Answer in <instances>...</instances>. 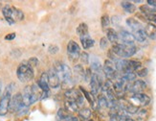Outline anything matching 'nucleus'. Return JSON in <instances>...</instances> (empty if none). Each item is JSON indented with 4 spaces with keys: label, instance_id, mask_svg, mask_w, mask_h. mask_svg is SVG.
Instances as JSON below:
<instances>
[{
    "label": "nucleus",
    "instance_id": "cd10ccee",
    "mask_svg": "<svg viewBox=\"0 0 156 121\" xmlns=\"http://www.w3.org/2000/svg\"><path fill=\"white\" fill-rule=\"evenodd\" d=\"M98 106L100 109H106L107 107H109L108 101H107L106 97L103 95H100L98 98Z\"/></svg>",
    "mask_w": 156,
    "mask_h": 121
},
{
    "label": "nucleus",
    "instance_id": "473e14b6",
    "mask_svg": "<svg viewBox=\"0 0 156 121\" xmlns=\"http://www.w3.org/2000/svg\"><path fill=\"white\" fill-rule=\"evenodd\" d=\"M139 111V108L137 107V106H134V105H132L131 103H129L128 105H127V107H126V113H130V114H135V113H137V112Z\"/></svg>",
    "mask_w": 156,
    "mask_h": 121
},
{
    "label": "nucleus",
    "instance_id": "f8f14e48",
    "mask_svg": "<svg viewBox=\"0 0 156 121\" xmlns=\"http://www.w3.org/2000/svg\"><path fill=\"white\" fill-rule=\"evenodd\" d=\"M118 37L121 39L122 42L124 44H127V45H134V41L135 39L133 37L132 34H130L129 32L126 31V30H122L118 34Z\"/></svg>",
    "mask_w": 156,
    "mask_h": 121
},
{
    "label": "nucleus",
    "instance_id": "c03bdc74",
    "mask_svg": "<svg viewBox=\"0 0 156 121\" xmlns=\"http://www.w3.org/2000/svg\"><path fill=\"white\" fill-rule=\"evenodd\" d=\"M146 18L151 22H154L156 23V14H152V15H148L146 16Z\"/></svg>",
    "mask_w": 156,
    "mask_h": 121
},
{
    "label": "nucleus",
    "instance_id": "bb28decb",
    "mask_svg": "<svg viewBox=\"0 0 156 121\" xmlns=\"http://www.w3.org/2000/svg\"><path fill=\"white\" fill-rule=\"evenodd\" d=\"M13 8V17H14V20H22L24 18V14L23 12L19 9H16L15 7H11Z\"/></svg>",
    "mask_w": 156,
    "mask_h": 121
},
{
    "label": "nucleus",
    "instance_id": "7ed1b4c3",
    "mask_svg": "<svg viewBox=\"0 0 156 121\" xmlns=\"http://www.w3.org/2000/svg\"><path fill=\"white\" fill-rule=\"evenodd\" d=\"M16 76L22 83H26L31 81L34 78V69L31 65L27 64H21L17 67Z\"/></svg>",
    "mask_w": 156,
    "mask_h": 121
},
{
    "label": "nucleus",
    "instance_id": "a878e982",
    "mask_svg": "<svg viewBox=\"0 0 156 121\" xmlns=\"http://www.w3.org/2000/svg\"><path fill=\"white\" fill-rule=\"evenodd\" d=\"M77 34L80 36V37L87 35L88 34V26L85 23H80V25L77 27Z\"/></svg>",
    "mask_w": 156,
    "mask_h": 121
},
{
    "label": "nucleus",
    "instance_id": "dca6fc26",
    "mask_svg": "<svg viewBox=\"0 0 156 121\" xmlns=\"http://www.w3.org/2000/svg\"><path fill=\"white\" fill-rule=\"evenodd\" d=\"M144 30L147 37L151 40H156V25H154L153 23H148Z\"/></svg>",
    "mask_w": 156,
    "mask_h": 121
},
{
    "label": "nucleus",
    "instance_id": "09e8293b",
    "mask_svg": "<svg viewBox=\"0 0 156 121\" xmlns=\"http://www.w3.org/2000/svg\"><path fill=\"white\" fill-rule=\"evenodd\" d=\"M1 91H2V83L0 81V94H1Z\"/></svg>",
    "mask_w": 156,
    "mask_h": 121
},
{
    "label": "nucleus",
    "instance_id": "3c124183",
    "mask_svg": "<svg viewBox=\"0 0 156 121\" xmlns=\"http://www.w3.org/2000/svg\"><path fill=\"white\" fill-rule=\"evenodd\" d=\"M89 121H94V120H89Z\"/></svg>",
    "mask_w": 156,
    "mask_h": 121
},
{
    "label": "nucleus",
    "instance_id": "ea45409f",
    "mask_svg": "<svg viewBox=\"0 0 156 121\" xmlns=\"http://www.w3.org/2000/svg\"><path fill=\"white\" fill-rule=\"evenodd\" d=\"M100 46L102 49H105V48H107V46H108V40H107L106 38H102L101 40H100Z\"/></svg>",
    "mask_w": 156,
    "mask_h": 121
},
{
    "label": "nucleus",
    "instance_id": "f704fd0d",
    "mask_svg": "<svg viewBox=\"0 0 156 121\" xmlns=\"http://www.w3.org/2000/svg\"><path fill=\"white\" fill-rule=\"evenodd\" d=\"M101 22H102V27L103 29H106L107 27L109 26L110 24V19H109V16L107 15H103L102 16V19H101Z\"/></svg>",
    "mask_w": 156,
    "mask_h": 121
},
{
    "label": "nucleus",
    "instance_id": "f03ea898",
    "mask_svg": "<svg viewBox=\"0 0 156 121\" xmlns=\"http://www.w3.org/2000/svg\"><path fill=\"white\" fill-rule=\"evenodd\" d=\"M15 87V84H10L5 89V91L3 93V96L1 100H0V115H6L9 112V107H10V101L11 98V93Z\"/></svg>",
    "mask_w": 156,
    "mask_h": 121
},
{
    "label": "nucleus",
    "instance_id": "37998d69",
    "mask_svg": "<svg viewBox=\"0 0 156 121\" xmlns=\"http://www.w3.org/2000/svg\"><path fill=\"white\" fill-rule=\"evenodd\" d=\"M58 50H59V48L57 45H50L49 48H48V51L51 54H56V53H57Z\"/></svg>",
    "mask_w": 156,
    "mask_h": 121
},
{
    "label": "nucleus",
    "instance_id": "39448f33",
    "mask_svg": "<svg viewBox=\"0 0 156 121\" xmlns=\"http://www.w3.org/2000/svg\"><path fill=\"white\" fill-rule=\"evenodd\" d=\"M67 55L72 63H76L80 56V48L75 40H70L67 45Z\"/></svg>",
    "mask_w": 156,
    "mask_h": 121
},
{
    "label": "nucleus",
    "instance_id": "72a5a7b5",
    "mask_svg": "<svg viewBox=\"0 0 156 121\" xmlns=\"http://www.w3.org/2000/svg\"><path fill=\"white\" fill-rule=\"evenodd\" d=\"M57 116H58L59 120H65V121L70 117L69 114H68V113H67V111H66V110H62V109L58 110V112H57Z\"/></svg>",
    "mask_w": 156,
    "mask_h": 121
},
{
    "label": "nucleus",
    "instance_id": "49530a36",
    "mask_svg": "<svg viewBox=\"0 0 156 121\" xmlns=\"http://www.w3.org/2000/svg\"><path fill=\"white\" fill-rule=\"evenodd\" d=\"M148 5L156 9V1H154V0H148Z\"/></svg>",
    "mask_w": 156,
    "mask_h": 121
},
{
    "label": "nucleus",
    "instance_id": "393cba45",
    "mask_svg": "<svg viewBox=\"0 0 156 121\" xmlns=\"http://www.w3.org/2000/svg\"><path fill=\"white\" fill-rule=\"evenodd\" d=\"M140 11L143 14H145V16L148 15H152V14H156V9L149 6V5H142L140 7Z\"/></svg>",
    "mask_w": 156,
    "mask_h": 121
},
{
    "label": "nucleus",
    "instance_id": "e433bc0d",
    "mask_svg": "<svg viewBox=\"0 0 156 121\" xmlns=\"http://www.w3.org/2000/svg\"><path fill=\"white\" fill-rule=\"evenodd\" d=\"M80 60H81V63L82 64H84V65H87L89 63V55L88 53L86 52H82L80 56Z\"/></svg>",
    "mask_w": 156,
    "mask_h": 121
},
{
    "label": "nucleus",
    "instance_id": "c85d7f7f",
    "mask_svg": "<svg viewBox=\"0 0 156 121\" xmlns=\"http://www.w3.org/2000/svg\"><path fill=\"white\" fill-rule=\"evenodd\" d=\"M79 113L80 115V117L82 119H89L90 116H91V111L89 110L88 108H83V109H80V110L79 111Z\"/></svg>",
    "mask_w": 156,
    "mask_h": 121
},
{
    "label": "nucleus",
    "instance_id": "7c9ffc66",
    "mask_svg": "<svg viewBox=\"0 0 156 121\" xmlns=\"http://www.w3.org/2000/svg\"><path fill=\"white\" fill-rule=\"evenodd\" d=\"M74 71H75V73L77 74V76H78L79 78H83V79H84L85 71H84V69H83V67H82L81 65H75Z\"/></svg>",
    "mask_w": 156,
    "mask_h": 121
},
{
    "label": "nucleus",
    "instance_id": "f3484780",
    "mask_svg": "<svg viewBox=\"0 0 156 121\" xmlns=\"http://www.w3.org/2000/svg\"><path fill=\"white\" fill-rule=\"evenodd\" d=\"M2 13H3V16H5L6 20L10 23V24H14L15 21L14 20V17H13V8L9 5H6L3 10H2Z\"/></svg>",
    "mask_w": 156,
    "mask_h": 121
},
{
    "label": "nucleus",
    "instance_id": "a19ab883",
    "mask_svg": "<svg viewBox=\"0 0 156 121\" xmlns=\"http://www.w3.org/2000/svg\"><path fill=\"white\" fill-rule=\"evenodd\" d=\"M111 22L114 26H118L120 22H121V17H120L119 16H113L111 17Z\"/></svg>",
    "mask_w": 156,
    "mask_h": 121
},
{
    "label": "nucleus",
    "instance_id": "6e6552de",
    "mask_svg": "<svg viewBox=\"0 0 156 121\" xmlns=\"http://www.w3.org/2000/svg\"><path fill=\"white\" fill-rule=\"evenodd\" d=\"M131 104L134 106H148L150 103V97L145 93H137L133 94L130 97Z\"/></svg>",
    "mask_w": 156,
    "mask_h": 121
},
{
    "label": "nucleus",
    "instance_id": "4468645a",
    "mask_svg": "<svg viewBox=\"0 0 156 121\" xmlns=\"http://www.w3.org/2000/svg\"><path fill=\"white\" fill-rule=\"evenodd\" d=\"M38 86L41 89V90L43 92H48V93H49L50 87H49V83H48V75H47L46 72H44V73L41 74L40 79L38 82Z\"/></svg>",
    "mask_w": 156,
    "mask_h": 121
},
{
    "label": "nucleus",
    "instance_id": "2f4dec72",
    "mask_svg": "<svg viewBox=\"0 0 156 121\" xmlns=\"http://www.w3.org/2000/svg\"><path fill=\"white\" fill-rule=\"evenodd\" d=\"M122 77L126 81V82H134L135 79H136V74H135V72H126V73H123L122 74Z\"/></svg>",
    "mask_w": 156,
    "mask_h": 121
},
{
    "label": "nucleus",
    "instance_id": "79ce46f5",
    "mask_svg": "<svg viewBox=\"0 0 156 121\" xmlns=\"http://www.w3.org/2000/svg\"><path fill=\"white\" fill-rule=\"evenodd\" d=\"M28 65H31L32 67H33V66H37V65H38V60L35 58V57H33V58H31V59L28 60Z\"/></svg>",
    "mask_w": 156,
    "mask_h": 121
},
{
    "label": "nucleus",
    "instance_id": "9b49d317",
    "mask_svg": "<svg viewBox=\"0 0 156 121\" xmlns=\"http://www.w3.org/2000/svg\"><path fill=\"white\" fill-rule=\"evenodd\" d=\"M147 89V84L145 83V81L143 80H135L132 84H130V88L129 90L134 93H143V91Z\"/></svg>",
    "mask_w": 156,
    "mask_h": 121
},
{
    "label": "nucleus",
    "instance_id": "4be33fe9",
    "mask_svg": "<svg viewBox=\"0 0 156 121\" xmlns=\"http://www.w3.org/2000/svg\"><path fill=\"white\" fill-rule=\"evenodd\" d=\"M133 37L139 42H144V41H146V40H147V35H146L145 30H144V29H140V30H138L136 32H133Z\"/></svg>",
    "mask_w": 156,
    "mask_h": 121
},
{
    "label": "nucleus",
    "instance_id": "1a4fd4ad",
    "mask_svg": "<svg viewBox=\"0 0 156 121\" xmlns=\"http://www.w3.org/2000/svg\"><path fill=\"white\" fill-rule=\"evenodd\" d=\"M22 106H23L22 95H21V93H16V94H15L13 97L11 98L9 110L11 113H17L20 110V108Z\"/></svg>",
    "mask_w": 156,
    "mask_h": 121
},
{
    "label": "nucleus",
    "instance_id": "8fccbe9b",
    "mask_svg": "<svg viewBox=\"0 0 156 121\" xmlns=\"http://www.w3.org/2000/svg\"><path fill=\"white\" fill-rule=\"evenodd\" d=\"M134 2H135V3H142L143 1H141V0H135Z\"/></svg>",
    "mask_w": 156,
    "mask_h": 121
},
{
    "label": "nucleus",
    "instance_id": "c9c22d12",
    "mask_svg": "<svg viewBox=\"0 0 156 121\" xmlns=\"http://www.w3.org/2000/svg\"><path fill=\"white\" fill-rule=\"evenodd\" d=\"M137 119L139 120H144L146 119L148 117V111L146 110V109H141V110H139L137 112Z\"/></svg>",
    "mask_w": 156,
    "mask_h": 121
},
{
    "label": "nucleus",
    "instance_id": "6ab92c4d",
    "mask_svg": "<svg viewBox=\"0 0 156 121\" xmlns=\"http://www.w3.org/2000/svg\"><path fill=\"white\" fill-rule=\"evenodd\" d=\"M80 41H81V45L84 49H88V48H91L93 45H94V40L91 39V37L89 36V34L87 35H84L82 37H80Z\"/></svg>",
    "mask_w": 156,
    "mask_h": 121
},
{
    "label": "nucleus",
    "instance_id": "a18cd8bd",
    "mask_svg": "<svg viewBox=\"0 0 156 121\" xmlns=\"http://www.w3.org/2000/svg\"><path fill=\"white\" fill-rule=\"evenodd\" d=\"M15 38V33H11V34H8L6 37H5V40H11Z\"/></svg>",
    "mask_w": 156,
    "mask_h": 121
},
{
    "label": "nucleus",
    "instance_id": "4c0bfd02",
    "mask_svg": "<svg viewBox=\"0 0 156 121\" xmlns=\"http://www.w3.org/2000/svg\"><path fill=\"white\" fill-rule=\"evenodd\" d=\"M148 68H146V67H141L140 69H138L137 71H136V73H137V75L139 76V77H146L147 75H148Z\"/></svg>",
    "mask_w": 156,
    "mask_h": 121
},
{
    "label": "nucleus",
    "instance_id": "de8ad7c7",
    "mask_svg": "<svg viewBox=\"0 0 156 121\" xmlns=\"http://www.w3.org/2000/svg\"><path fill=\"white\" fill-rule=\"evenodd\" d=\"M66 121H79V119L77 117H69Z\"/></svg>",
    "mask_w": 156,
    "mask_h": 121
},
{
    "label": "nucleus",
    "instance_id": "a211bd4d",
    "mask_svg": "<svg viewBox=\"0 0 156 121\" xmlns=\"http://www.w3.org/2000/svg\"><path fill=\"white\" fill-rule=\"evenodd\" d=\"M126 22V24H127V26H128L131 30H132L133 32H136V31H138V30H140V29H143L142 24H141L137 19H135V18H133V17L127 18Z\"/></svg>",
    "mask_w": 156,
    "mask_h": 121
},
{
    "label": "nucleus",
    "instance_id": "0eeeda50",
    "mask_svg": "<svg viewBox=\"0 0 156 121\" xmlns=\"http://www.w3.org/2000/svg\"><path fill=\"white\" fill-rule=\"evenodd\" d=\"M103 72L104 76L109 81L115 80L117 78V72L118 71L116 70L114 63L110 60H106L104 62V65L103 66Z\"/></svg>",
    "mask_w": 156,
    "mask_h": 121
},
{
    "label": "nucleus",
    "instance_id": "2eb2a0df",
    "mask_svg": "<svg viewBox=\"0 0 156 121\" xmlns=\"http://www.w3.org/2000/svg\"><path fill=\"white\" fill-rule=\"evenodd\" d=\"M31 94H32V88L30 86H28L24 89L23 93L21 94L22 95V102H23L24 106L29 107L31 105Z\"/></svg>",
    "mask_w": 156,
    "mask_h": 121
},
{
    "label": "nucleus",
    "instance_id": "aec40b11",
    "mask_svg": "<svg viewBox=\"0 0 156 121\" xmlns=\"http://www.w3.org/2000/svg\"><path fill=\"white\" fill-rule=\"evenodd\" d=\"M106 39L107 40H109L111 43L113 44H116L118 42V40H119V37H118V34L117 32L112 29V28H108L106 30Z\"/></svg>",
    "mask_w": 156,
    "mask_h": 121
},
{
    "label": "nucleus",
    "instance_id": "5701e85b",
    "mask_svg": "<svg viewBox=\"0 0 156 121\" xmlns=\"http://www.w3.org/2000/svg\"><path fill=\"white\" fill-rule=\"evenodd\" d=\"M121 6L123 7V9L126 12V13H129V14H133L134 12L136 11V7L134 4H132L129 1H123L121 2Z\"/></svg>",
    "mask_w": 156,
    "mask_h": 121
},
{
    "label": "nucleus",
    "instance_id": "20e7f679",
    "mask_svg": "<svg viewBox=\"0 0 156 121\" xmlns=\"http://www.w3.org/2000/svg\"><path fill=\"white\" fill-rule=\"evenodd\" d=\"M54 70L56 71V73L57 74L59 80L61 82L72 79V71L70 67L62 62H56Z\"/></svg>",
    "mask_w": 156,
    "mask_h": 121
},
{
    "label": "nucleus",
    "instance_id": "c756f323",
    "mask_svg": "<svg viewBox=\"0 0 156 121\" xmlns=\"http://www.w3.org/2000/svg\"><path fill=\"white\" fill-rule=\"evenodd\" d=\"M80 92H82L83 97H85V98L87 99V101L89 102V104H90V105L94 108V101H93V99H92L91 94H90L87 90H85V89H84V88H82V87H80Z\"/></svg>",
    "mask_w": 156,
    "mask_h": 121
},
{
    "label": "nucleus",
    "instance_id": "f257e3e1",
    "mask_svg": "<svg viewBox=\"0 0 156 121\" xmlns=\"http://www.w3.org/2000/svg\"><path fill=\"white\" fill-rule=\"evenodd\" d=\"M111 50L118 57L129 58V57H132L136 53L137 48H136L135 45H127V44H124V43H116V44H113Z\"/></svg>",
    "mask_w": 156,
    "mask_h": 121
},
{
    "label": "nucleus",
    "instance_id": "58836bf2",
    "mask_svg": "<svg viewBox=\"0 0 156 121\" xmlns=\"http://www.w3.org/2000/svg\"><path fill=\"white\" fill-rule=\"evenodd\" d=\"M92 75H93L92 70L90 68H87L85 70V74H84V81L85 82H90V80L92 78Z\"/></svg>",
    "mask_w": 156,
    "mask_h": 121
},
{
    "label": "nucleus",
    "instance_id": "b1692460",
    "mask_svg": "<svg viewBox=\"0 0 156 121\" xmlns=\"http://www.w3.org/2000/svg\"><path fill=\"white\" fill-rule=\"evenodd\" d=\"M65 108L66 111L69 112H78L80 111V107L75 101H71V100H65Z\"/></svg>",
    "mask_w": 156,
    "mask_h": 121
},
{
    "label": "nucleus",
    "instance_id": "412c9836",
    "mask_svg": "<svg viewBox=\"0 0 156 121\" xmlns=\"http://www.w3.org/2000/svg\"><path fill=\"white\" fill-rule=\"evenodd\" d=\"M90 69L94 71L95 74H98L100 72L103 71V67H102V65H101V62L99 60L98 58L94 57L91 60V66H90Z\"/></svg>",
    "mask_w": 156,
    "mask_h": 121
},
{
    "label": "nucleus",
    "instance_id": "423d86ee",
    "mask_svg": "<svg viewBox=\"0 0 156 121\" xmlns=\"http://www.w3.org/2000/svg\"><path fill=\"white\" fill-rule=\"evenodd\" d=\"M65 98H66V100L75 101L80 108L84 103V97H83V95L80 93V90H77L75 89H67L65 91Z\"/></svg>",
    "mask_w": 156,
    "mask_h": 121
},
{
    "label": "nucleus",
    "instance_id": "ddd939ff",
    "mask_svg": "<svg viewBox=\"0 0 156 121\" xmlns=\"http://www.w3.org/2000/svg\"><path fill=\"white\" fill-rule=\"evenodd\" d=\"M103 86V84L100 82L98 76L96 75L95 73H93L92 75V78L90 80V88H91V92L93 95H97L100 89L102 88Z\"/></svg>",
    "mask_w": 156,
    "mask_h": 121
},
{
    "label": "nucleus",
    "instance_id": "9d476101",
    "mask_svg": "<svg viewBox=\"0 0 156 121\" xmlns=\"http://www.w3.org/2000/svg\"><path fill=\"white\" fill-rule=\"evenodd\" d=\"M48 83H49V87L52 89H57L61 86V80H59L57 74L56 73V71L52 68L48 71Z\"/></svg>",
    "mask_w": 156,
    "mask_h": 121
}]
</instances>
